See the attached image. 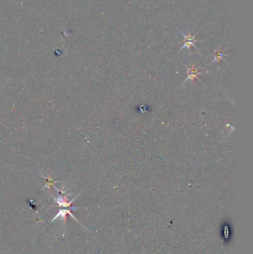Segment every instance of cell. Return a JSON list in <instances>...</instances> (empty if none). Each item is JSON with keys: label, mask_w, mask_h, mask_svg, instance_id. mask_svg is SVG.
I'll list each match as a JSON object with an SVG mask.
<instances>
[{"label": "cell", "mask_w": 253, "mask_h": 254, "mask_svg": "<svg viewBox=\"0 0 253 254\" xmlns=\"http://www.w3.org/2000/svg\"><path fill=\"white\" fill-rule=\"evenodd\" d=\"M187 74L189 75V76H188V77H187L186 80H185L184 81V83L189 80H193L195 78H197L198 80H200V79L198 78V75H201V73L198 72L197 68H194V67H192V68H187Z\"/></svg>", "instance_id": "7a4b0ae2"}, {"label": "cell", "mask_w": 253, "mask_h": 254, "mask_svg": "<svg viewBox=\"0 0 253 254\" xmlns=\"http://www.w3.org/2000/svg\"><path fill=\"white\" fill-rule=\"evenodd\" d=\"M183 37H184V45H183L180 50L183 49V48H190L191 46L195 47V43H196L198 40H195V35H191V34H183Z\"/></svg>", "instance_id": "6da1fadb"}, {"label": "cell", "mask_w": 253, "mask_h": 254, "mask_svg": "<svg viewBox=\"0 0 253 254\" xmlns=\"http://www.w3.org/2000/svg\"><path fill=\"white\" fill-rule=\"evenodd\" d=\"M224 56H225V54H223L221 51H215V59L212 60V63H214V62H215V61L218 62L220 60H224Z\"/></svg>", "instance_id": "3957f363"}]
</instances>
